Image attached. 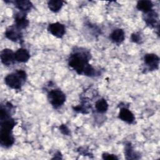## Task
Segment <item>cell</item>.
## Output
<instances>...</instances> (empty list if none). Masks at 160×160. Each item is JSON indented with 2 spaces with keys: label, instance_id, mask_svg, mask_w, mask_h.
I'll return each instance as SVG.
<instances>
[{
  "label": "cell",
  "instance_id": "obj_1",
  "mask_svg": "<svg viewBox=\"0 0 160 160\" xmlns=\"http://www.w3.org/2000/svg\"><path fill=\"white\" fill-rule=\"evenodd\" d=\"M89 54L84 52H76L70 55L69 65L79 74L84 73L86 68L89 65Z\"/></svg>",
  "mask_w": 160,
  "mask_h": 160
},
{
  "label": "cell",
  "instance_id": "obj_2",
  "mask_svg": "<svg viewBox=\"0 0 160 160\" xmlns=\"http://www.w3.org/2000/svg\"><path fill=\"white\" fill-rule=\"evenodd\" d=\"M26 73L23 70H18L8 74L4 78L6 84L14 89H20L23 83L26 81Z\"/></svg>",
  "mask_w": 160,
  "mask_h": 160
},
{
  "label": "cell",
  "instance_id": "obj_3",
  "mask_svg": "<svg viewBox=\"0 0 160 160\" xmlns=\"http://www.w3.org/2000/svg\"><path fill=\"white\" fill-rule=\"evenodd\" d=\"M48 99L52 106L55 108H58L64 103L66 96L61 90L53 89L49 92Z\"/></svg>",
  "mask_w": 160,
  "mask_h": 160
},
{
  "label": "cell",
  "instance_id": "obj_4",
  "mask_svg": "<svg viewBox=\"0 0 160 160\" xmlns=\"http://www.w3.org/2000/svg\"><path fill=\"white\" fill-rule=\"evenodd\" d=\"M48 30L53 36L58 38H61L65 34L66 28L64 24L60 22H54L48 26Z\"/></svg>",
  "mask_w": 160,
  "mask_h": 160
},
{
  "label": "cell",
  "instance_id": "obj_5",
  "mask_svg": "<svg viewBox=\"0 0 160 160\" xmlns=\"http://www.w3.org/2000/svg\"><path fill=\"white\" fill-rule=\"evenodd\" d=\"M144 61L150 71L156 70L158 68L159 58L156 54L152 53L147 54L144 57Z\"/></svg>",
  "mask_w": 160,
  "mask_h": 160
},
{
  "label": "cell",
  "instance_id": "obj_6",
  "mask_svg": "<svg viewBox=\"0 0 160 160\" xmlns=\"http://www.w3.org/2000/svg\"><path fill=\"white\" fill-rule=\"evenodd\" d=\"M1 59L4 65H11L15 61L14 53L10 49H4L1 52Z\"/></svg>",
  "mask_w": 160,
  "mask_h": 160
},
{
  "label": "cell",
  "instance_id": "obj_7",
  "mask_svg": "<svg viewBox=\"0 0 160 160\" xmlns=\"http://www.w3.org/2000/svg\"><path fill=\"white\" fill-rule=\"evenodd\" d=\"M5 36L7 38L12 41L16 42L22 40V34L20 32V29L16 26H11L8 28L5 32Z\"/></svg>",
  "mask_w": 160,
  "mask_h": 160
},
{
  "label": "cell",
  "instance_id": "obj_8",
  "mask_svg": "<svg viewBox=\"0 0 160 160\" xmlns=\"http://www.w3.org/2000/svg\"><path fill=\"white\" fill-rule=\"evenodd\" d=\"M119 118L128 124L133 123L135 120V117L134 114L132 113L131 111H130L128 109L126 108H123L120 109Z\"/></svg>",
  "mask_w": 160,
  "mask_h": 160
},
{
  "label": "cell",
  "instance_id": "obj_9",
  "mask_svg": "<svg viewBox=\"0 0 160 160\" xmlns=\"http://www.w3.org/2000/svg\"><path fill=\"white\" fill-rule=\"evenodd\" d=\"M30 58L29 52L24 48H20L14 52V59L19 62H26Z\"/></svg>",
  "mask_w": 160,
  "mask_h": 160
},
{
  "label": "cell",
  "instance_id": "obj_10",
  "mask_svg": "<svg viewBox=\"0 0 160 160\" xmlns=\"http://www.w3.org/2000/svg\"><path fill=\"white\" fill-rule=\"evenodd\" d=\"M14 19L16 24L15 26H16L19 29L26 28L29 24V21L26 19L24 14L20 12L16 13L14 16Z\"/></svg>",
  "mask_w": 160,
  "mask_h": 160
},
{
  "label": "cell",
  "instance_id": "obj_11",
  "mask_svg": "<svg viewBox=\"0 0 160 160\" xmlns=\"http://www.w3.org/2000/svg\"><path fill=\"white\" fill-rule=\"evenodd\" d=\"M109 38L112 42L117 44L121 43L124 40V32L122 29H116L111 32Z\"/></svg>",
  "mask_w": 160,
  "mask_h": 160
},
{
  "label": "cell",
  "instance_id": "obj_12",
  "mask_svg": "<svg viewBox=\"0 0 160 160\" xmlns=\"http://www.w3.org/2000/svg\"><path fill=\"white\" fill-rule=\"evenodd\" d=\"M153 7V4L150 1L147 0H142L139 1L137 3L136 8L138 10L144 12V13H147L151 11Z\"/></svg>",
  "mask_w": 160,
  "mask_h": 160
},
{
  "label": "cell",
  "instance_id": "obj_13",
  "mask_svg": "<svg viewBox=\"0 0 160 160\" xmlns=\"http://www.w3.org/2000/svg\"><path fill=\"white\" fill-rule=\"evenodd\" d=\"M146 14H147L146 15L144 21L146 22L147 25L151 27H154L158 21V14L152 10Z\"/></svg>",
  "mask_w": 160,
  "mask_h": 160
},
{
  "label": "cell",
  "instance_id": "obj_14",
  "mask_svg": "<svg viewBox=\"0 0 160 160\" xmlns=\"http://www.w3.org/2000/svg\"><path fill=\"white\" fill-rule=\"evenodd\" d=\"M14 4L18 9L22 11H29L32 6L29 1H15Z\"/></svg>",
  "mask_w": 160,
  "mask_h": 160
},
{
  "label": "cell",
  "instance_id": "obj_15",
  "mask_svg": "<svg viewBox=\"0 0 160 160\" xmlns=\"http://www.w3.org/2000/svg\"><path fill=\"white\" fill-rule=\"evenodd\" d=\"M63 1L61 0H51L48 2L49 9L54 12H58L63 6Z\"/></svg>",
  "mask_w": 160,
  "mask_h": 160
},
{
  "label": "cell",
  "instance_id": "obj_16",
  "mask_svg": "<svg viewBox=\"0 0 160 160\" xmlns=\"http://www.w3.org/2000/svg\"><path fill=\"white\" fill-rule=\"evenodd\" d=\"M96 109L97 111L99 113H104L106 112L108 108V104L106 99L102 98L99 99L96 102Z\"/></svg>",
  "mask_w": 160,
  "mask_h": 160
},
{
  "label": "cell",
  "instance_id": "obj_17",
  "mask_svg": "<svg viewBox=\"0 0 160 160\" xmlns=\"http://www.w3.org/2000/svg\"><path fill=\"white\" fill-rule=\"evenodd\" d=\"M125 154H126V156L128 157L127 159H136V156H134V152L133 151L130 144H127L126 146Z\"/></svg>",
  "mask_w": 160,
  "mask_h": 160
},
{
  "label": "cell",
  "instance_id": "obj_18",
  "mask_svg": "<svg viewBox=\"0 0 160 160\" xmlns=\"http://www.w3.org/2000/svg\"><path fill=\"white\" fill-rule=\"evenodd\" d=\"M102 159H108V160H114V159H118V157L114 154H108V153H104L102 155Z\"/></svg>",
  "mask_w": 160,
  "mask_h": 160
},
{
  "label": "cell",
  "instance_id": "obj_19",
  "mask_svg": "<svg viewBox=\"0 0 160 160\" xmlns=\"http://www.w3.org/2000/svg\"><path fill=\"white\" fill-rule=\"evenodd\" d=\"M131 40L134 42L139 43L140 41H141V37L139 34L134 33L131 35Z\"/></svg>",
  "mask_w": 160,
  "mask_h": 160
},
{
  "label": "cell",
  "instance_id": "obj_20",
  "mask_svg": "<svg viewBox=\"0 0 160 160\" xmlns=\"http://www.w3.org/2000/svg\"><path fill=\"white\" fill-rule=\"evenodd\" d=\"M59 129H60L61 132L62 134H65V135H69V133H70V131H69V129H68V127H67L66 125H64V124L61 125L60 127H59Z\"/></svg>",
  "mask_w": 160,
  "mask_h": 160
}]
</instances>
